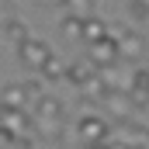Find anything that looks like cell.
<instances>
[{"label":"cell","mask_w":149,"mask_h":149,"mask_svg":"<svg viewBox=\"0 0 149 149\" xmlns=\"http://www.w3.org/2000/svg\"><path fill=\"white\" fill-rule=\"evenodd\" d=\"M3 35H7V42H14V45H21V42L28 38V24H24L21 17H10V21L3 24Z\"/></svg>","instance_id":"12"},{"label":"cell","mask_w":149,"mask_h":149,"mask_svg":"<svg viewBox=\"0 0 149 149\" xmlns=\"http://www.w3.org/2000/svg\"><path fill=\"white\" fill-rule=\"evenodd\" d=\"M59 31H63L66 38H83V17H76V14H63Z\"/></svg>","instance_id":"13"},{"label":"cell","mask_w":149,"mask_h":149,"mask_svg":"<svg viewBox=\"0 0 149 149\" xmlns=\"http://www.w3.org/2000/svg\"><path fill=\"white\" fill-rule=\"evenodd\" d=\"M66 14H76V17H90L94 14V7H97V0H56Z\"/></svg>","instance_id":"10"},{"label":"cell","mask_w":149,"mask_h":149,"mask_svg":"<svg viewBox=\"0 0 149 149\" xmlns=\"http://www.w3.org/2000/svg\"><path fill=\"white\" fill-rule=\"evenodd\" d=\"M128 10H132V21L149 24V3L146 0H128Z\"/></svg>","instance_id":"15"},{"label":"cell","mask_w":149,"mask_h":149,"mask_svg":"<svg viewBox=\"0 0 149 149\" xmlns=\"http://www.w3.org/2000/svg\"><path fill=\"white\" fill-rule=\"evenodd\" d=\"M17 59H21V66L24 70H42L49 59H52V49H49V42H42V38H24L21 45H17Z\"/></svg>","instance_id":"1"},{"label":"cell","mask_w":149,"mask_h":149,"mask_svg":"<svg viewBox=\"0 0 149 149\" xmlns=\"http://www.w3.org/2000/svg\"><path fill=\"white\" fill-rule=\"evenodd\" d=\"M42 3H52V0H42Z\"/></svg>","instance_id":"19"},{"label":"cell","mask_w":149,"mask_h":149,"mask_svg":"<svg viewBox=\"0 0 149 149\" xmlns=\"http://www.w3.org/2000/svg\"><path fill=\"white\" fill-rule=\"evenodd\" d=\"M31 118L35 121H66V108H63V101L56 94H42L35 101V114Z\"/></svg>","instance_id":"6"},{"label":"cell","mask_w":149,"mask_h":149,"mask_svg":"<svg viewBox=\"0 0 149 149\" xmlns=\"http://www.w3.org/2000/svg\"><path fill=\"white\" fill-rule=\"evenodd\" d=\"M94 73H97V70H94L87 59H83V63H73V66H66V80H70L73 87H83V83H87Z\"/></svg>","instance_id":"9"},{"label":"cell","mask_w":149,"mask_h":149,"mask_svg":"<svg viewBox=\"0 0 149 149\" xmlns=\"http://www.w3.org/2000/svg\"><path fill=\"white\" fill-rule=\"evenodd\" d=\"M0 128H7L17 142L24 139V135H31V118L24 108H0ZM14 142V146H17Z\"/></svg>","instance_id":"4"},{"label":"cell","mask_w":149,"mask_h":149,"mask_svg":"<svg viewBox=\"0 0 149 149\" xmlns=\"http://www.w3.org/2000/svg\"><path fill=\"white\" fill-rule=\"evenodd\" d=\"M28 104H31V97H28L24 83H7L0 90V108H24L28 111Z\"/></svg>","instance_id":"8"},{"label":"cell","mask_w":149,"mask_h":149,"mask_svg":"<svg viewBox=\"0 0 149 149\" xmlns=\"http://www.w3.org/2000/svg\"><path fill=\"white\" fill-rule=\"evenodd\" d=\"M104 108L118 118H132L135 114V97L128 94V90H108L104 94Z\"/></svg>","instance_id":"7"},{"label":"cell","mask_w":149,"mask_h":149,"mask_svg":"<svg viewBox=\"0 0 149 149\" xmlns=\"http://www.w3.org/2000/svg\"><path fill=\"white\" fill-rule=\"evenodd\" d=\"M10 17H14V7H10V0H0V28H3Z\"/></svg>","instance_id":"16"},{"label":"cell","mask_w":149,"mask_h":149,"mask_svg":"<svg viewBox=\"0 0 149 149\" xmlns=\"http://www.w3.org/2000/svg\"><path fill=\"white\" fill-rule=\"evenodd\" d=\"M87 63L94 66V70H108L118 63V42L114 35L108 31L104 38H97V42H90V56H87Z\"/></svg>","instance_id":"2"},{"label":"cell","mask_w":149,"mask_h":149,"mask_svg":"<svg viewBox=\"0 0 149 149\" xmlns=\"http://www.w3.org/2000/svg\"><path fill=\"white\" fill-rule=\"evenodd\" d=\"M104 35H108V24L101 17H94V14L83 17V38L80 42H97V38H104Z\"/></svg>","instance_id":"11"},{"label":"cell","mask_w":149,"mask_h":149,"mask_svg":"<svg viewBox=\"0 0 149 149\" xmlns=\"http://www.w3.org/2000/svg\"><path fill=\"white\" fill-rule=\"evenodd\" d=\"M24 90H28V97H31V104H35L38 97H42V83H38V80H28V83H24Z\"/></svg>","instance_id":"17"},{"label":"cell","mask_w":149,"mask_h":149,"mask_svg":"<svg viewBox=\"0 0 149 149\" xmlns=\"http://www.w3.org/2000/svg\"><path fill=\"white\" fill-rule=\"evenodd\" d=\"M76 135H80L83 146H97V142L108 139V121H104L101 114H83V118L76 121Z\"/></svg>","instance_id":"5"},{"label":"cell","mask_w":149,"mask_h":149,"mask_svg":"<svg viewBox=\"0 0 149 149\" xmlns=\"http://www.w3.org/2000/svg\"><path fill=\"white\" fill-rule=\"evenodd\" d=\"M108 31H111V28H108ZM114 42H118V59H121V63H142V59H146V38L139 35V31H128V28H125Z\"/></svg>","instance_id":"3"},{"label":"cell","mask_w":149,"mask_h":149,"mask_svg":"<svg viewBox=\"0 0 149 149\" xmlns=\"http://www.w3.org/2000/svg\"><path fill=\"white\" fill-rule=\"evenodd\" d=\"M38 73L45 76V80H66V63H59V59L52 56V59H49V63H45Z\"/></svg>","instance_id":"14"},{"label":"cell","mask_w":149,"mask_h":149,"mask_svg":"<svg viewBox=\"0 0 149 149\" xmlns=\"http://www.w3.org/2000/svg\"><path fill=\"white\" fill-rule=\"evenodd\" d=\"M87 149H111V146H104V142H97V146H87Z\"/></svg>","instance_id":"18"}]
</instances>
